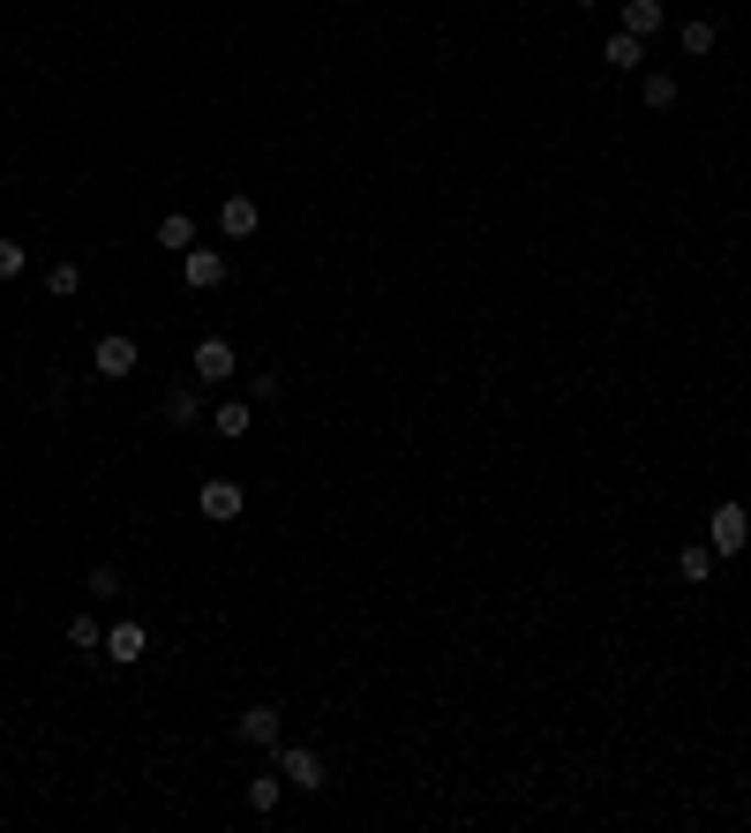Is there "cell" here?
Masks as SVG:
<instances>
[{
  "label": "cell",
  "instance_id": "cell-1",
  "mask_svg": "<svg viewBox=\"0 0 751 833\" xmlns=\"http://www.w3.org/2000/svg\"><path fill=\"white\" fill-rule=\"evenodd\" d=\"M271 750H279V774H286V789H308V796L331 789V766H324L316 750H301V744H271Z\"/></svg>",
  "mask_w": 751,
  "mask_h": 833
},
{
  "label": "cell",
  "instance_id": "cell-2",
  "mask_svg": "<svg viewBox=\"0 0 751 833\" xmlns=\"http://www.w3.org/2000/svg\"><path fill=\"white\" fill-rule=\"evenodd\" d=\"M744 541H751V518H744V503H721V511L707 518V548H714V556H737Z\"/></svg>",
  "mask_w": 751,
  "mask_h": 833
},
{
  "label": "cell",
  "instance_id": "cell-3",
  "mask_svg": "<svg viewBox=\"0 0 751 833\" xmlns=\"http://www.w3.org/2000/svg\"><path fill=\"white\" fill-rule=\"evenodd\" d=\"M90 369L106 375V383H128V375H135V338L106 331V338H98V346H90Z\"/></svg>",
  "mask_w": 751,
  "mask_h": 833
},
{
  "label": "cell",
  "instance_id": "cell-4",
  "mask_svg": "<svg viewBox=\"0 0 751 833\" xmlns=\"http://www.w3.org/2000/svg\"><path fill=\"white\" fill-rule=\"evenodd\" d=\"M181 278H188V293H218L226 286V255L218 249H188L181 255Z\"/></svg>",
  "mask_w": 751,
  "mask_h": 833
},
{
  "label": "cell",
  "instance_id": "cell-5",
  "mask_svg": "<svg viewBox=\"0 0 751 833\" xmlns=\"http://www.w3.org/2000/svg\"><path fill=\"white\" fill-rule=\"evenodd\" d=\"M233 369H241V353L226 338H204L196 346V383H233Z\"/></svg>",
  "mask_w": 751,
  "mask_h": 833
},
{
  "label": "cell",
  "instance_id": "cell-6",
  "mask_svg": "<svg viewBox=\"0 0 751 833\" xmlns=\"http://www.w3.org/2000/svg\"><path fill=\"white\" fill-rule=\"evenodd\" d=\"M196 503H204V518H210V526H233L249 496H241V481H204V496H196Z\"/></svg>",
  "mask_w": 751,
  "mask_h": 833
},
{
  "label": "cell",
  "instance_id": "cell-7",
  "mask_svg": "<svg viewBox=\"0 0 751 833\" xmlns=\"http://www.w3.org/2000/svg\"><path fill=\"white\" fill-rule=\"evenodd\" d=\"M143 654H151V631L135 624V616L128 624H106V661H143Z\"/></svg>",
  "mask_w": 751,
  "mask_h": 833
},
{
  "label": "cell",
  "instance_id": "cell-8",
  "mask_svg": "<svg viewBox=\"0 0 751 833\" xmlns=\"http://www.w3.org/2000/svg\"><path fill=\"white\" fill-rule=\"evenodd\" d=\"M279 721H286L279 706H249L241 721H233V736H241V744H263V750H271V744H279Z\"/></svg>",
  "mask_w": 751,
  "mask_h": 833
},
{
  "label": "cell",
  "instance_id": "cell-9",
  "mask_svg": "<svg viewBox=\"0 0 751 833\" xmlns=\"http://www.w3.org/2000/svg\"><path fill=\"white\" fill-rule=\"evenodd\" d=\"M218 233H226V241H249L255 233V196H226V204H218Z\"/></svg>",
  "mask_w": 751,
  "mask_h": 833
},
{
  "label": "cell",
  "instance_id": "cell-10",
  "mask_svg": "<svg viewBox=\"0 0 751 833\" xmlns=\"http://www.w3.org/2000/svg\"><path fill=\"white\" fill-rule=\"evenodd\" d=\"M662 23H668L662 0H624V23H617V31H631V39H654Z\"/></svg>",
  "mask_w": 751,
  "mask_h": 833
},
{
  "label": "cell",
  "instance_id": "cell-11",
  "mask_svg": "<svg viewBox=\"0 0 751 833\" xmlns=\"http://www.w3.org/2000/svg\"><path fill=\"white\" fill-rule=\"evenodd\" d=\"M210 428H218L226 443H241V436H249V428H255V406H249V398H226V406L210 414Z\"/></svg>",
  "mask_w": 751,
  "mask_h": 833
},
{
  "label": "cell",
  "instance_id": "cell-12",
  "mask_svg": "<svg viewBox=\"0 0 751 833\" xmlns=\"http://www.w3.org/2000/svg\"><path fill=\"white\" fill-rule=\"evenodd\" d=\"M159 249H173V255L196 249V218H188V210H166V218H159Z\"/></svg>",
  "mask_w": 751,
  "mask_h": 833
},
{
  "label": "cell",
  "instance_id": "cell-13",
  "mask_svg": "<svg viewBox=\"0 0 751 833\" xmlns=\"http://www.w3.org/2000/svg\"><path fill=\"white\" fill-rule=\"evenodd\" d=\"M601 61H609V68L624 76V68H639V61H646V39H631V31H609V45H601Z\"/></svg>",
  "mask_w": 751,
  "mask_h": 833
},
{
  "label": "cell",
  "instance_id": "cell-14",
  "mask_svg": "<svg viewBox=\"0 0 751 833\" xmlns=\"http://www.w3.org/2000/svg\"><path fill=\"white\" fill-rule=\"evenodd\" d=\"M676 45H684V53H692V61H707L714 45H721V31H714L707 15H692V23H684V31H676Z\"/></svg>",
  "mask_w": 751,
  "mask_h": 833
},
{
  "label": "cell",
  "instance_id": "cell-15",
  "mask_svg": "<svg viewBox=\"0 0 751 833\" xmlns=\"http://www.w3.org/2000/svg\"><path fill=\"white\" fill-rule=\"evenodd\" d=\"M196 420H204L196 391H188V383H173V391H166V428H196Z\"/></svg>",
  "mask_w": 751,
  "mask_h": 833
},
{
  "label": "cell",
  "instance_id": "cell-16",
  "mask_svg": "<svg viewBox=\"0 0 751 833\" xmlns=\"http://www.w3.org/2000/svg\"><path fill=\"white\" fill-rule=\"evenodd\" d=\"M707 571H714V548H699V541L676 548V579L684 585H707Z\"/></svg>",
  "mask_w": 751,
  "mask_h": 833
},
{
  "label": "cell",
  "instance_id": "cell-17",
  "mask_svg": "<svg viewBox=\"0 0 751 833\" xmlns=\"http://www.w3.org/2000/svg\"><path fill=\"white\" fill-rule=\"evenodd\" d=\"M279 796H286V774H255V781H249V811H255V819L279 811Z\"/></svg>",
  "mask_w": 751,
  "mask_h": 833
},
{
  "label": "cell",
  "instance_id": "cell-18",
  "mask_svg": "<svg viewBox=\"0 0 751 833\" xmlns=\"http://www.w3.org/2000/svg\"><path fill=\"white\" fill-rule=\"evenodd\" d=\"M68 646L76 654H106V624L98 616H68Z\"/></svg>",
  "mask_w": 751,
  "mask_h": 833
},
{
  "label": "cell",
  "instance_id": "cell-19",
  "mask_svg": "<svg viewBox=\"0 0 751 833\" xmlns=\"http://www.w3.org/2000/svg\"><path fill=\"white\" fill-rule=\"evenodd\" d=\"M76 286H84V271H76V263H53V271H45V293H53V300H68Z\"/></svg>",
  "mask_w": 751,
  "mask_h": 833
},
{
  "label": "cell",
  "instance_id": "cell-20",
  "mask_svg": "<svg viewBox=\"0 0 751 833\" xmlns=\"http://www.w3.org/2000/svg\"><path fill=\"white\" fill-rule=\"evenodd\" d=\"M646 106L668 113V106H676V76H646Z\"/></svg>",
  "mask_w": 751,
  "mask_h": 833
},
{
  "label": "cell",
  "instance_id": "cell-21",
  "mask_svg": "<svg viewBox=\"0 0 751 833\" xmlns=\"http://www.w3.org/2000/svg\"><path fill=\"white\" fill-rule=\"evenodd\" d=\"M90 593H98V601H113V593H121V571H113V563H98V571H90Z\"/></svg>",
  "mask_w": 751,
  "mask_h": 833
},
{
  "label": "cell",
  "instance_id": "cell-22",
  "mask_svg": "<svg viewBox=\"0 0 751 833\" xmlns=\"http://www.w3.org/2000/svg\"><path fill=\"white\" fill-rule=\"evenodd\" d=\"M0 278H23V241H0Z\"/></svg>",
  "mask_w": 751,
  "mask_h": 833
},
{
  "label": "cell",
  "instance_id": "cell-23",
  "mask_svg": "<svg viewBox=\"0 0 751 833\" xmlns=\"http://www.w3.org/2000/svg\"><path fill=\"white\" fill-rule=\"evenodd\" d=\"M572 8H601V0H572Z\"/></svg>",
  "mask_w": 751,
  "mask_h": 833
}]
</instances>
